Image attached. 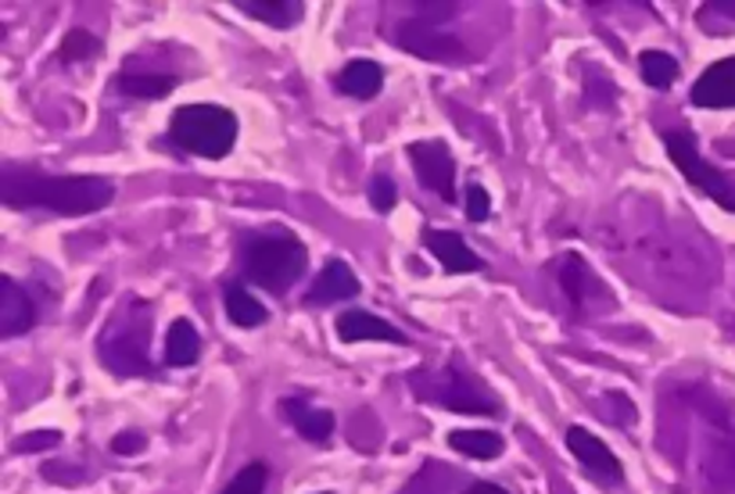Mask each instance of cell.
I'll return each mask as SVG.
<instances>
[{"mask_svg": "<svg viewBox=\"0 0 735 494\" xmlns=\"http://www.w3.org/2000/svg\"><path fill=\"white\" fill-rule=\"evenodd\" d=\"M0 201L8 208H43L54 215H94L115 201V183L98 176H51L40 168H0Z\"/></svg>", "mask_w": 735, "mask_h": 494, "instance_id": "cell-1", "label": "cell"}, {"mask_svg": "<svg viewBox=\"0 0 735 494\" xmlns=\"http://www.w3.org/2000/svg\"><path fill=\"white\" fill-rule=\"evenodd\" d=\"M169 140L184 154L220 162L237 143V115L220 104H184L169 118Z\"/></svg>", "mask_w": 735, "mask_h": 494, "instance_id": "cell-2", "label": "cell"}, {"mask_svg": "<svg viewBox=\"0 0 735 494\" xmlns=\"http://www.w3.org/2000/svg\"><path fill=\"white\" fill-rule=\"evenodd\" d=\"M240 262H245V276L251 283H259L270 294H284L306 276L309 251L291 233H266L248 240Z\"/></svg>", "mask_w": 735, "mask_h": 494, "instance_id": "cell-3", "label": "cell"}, {"mask_svg": "<svg viewBox=\"0 0 735 494\" xmlns=\"http://www.w3.org/2000/svg\"><path fill=\"white\" fill-rule=\"evenodd\" d=\"M140 312H148L140 301H129V305L112 316L108 330L101 337V363L104 369L119 372V377H140V372H151L148 366V316L140 319Z\"/></svg>", "mask_w": 735, "mask_h": 494, "instance_id": "cell-4", "label": "cell"}, {"mask_svg": "<svg viewBox=\"0 0 735 494\" xmlns=\"http://www.w3.org/2000/svg\"><path fill=\"white\" fill-rule=\"evenodd\" d=\"M664 148L671 154V162L678 165V173L689 179L693 187H700L703 194L710 201H718L725 212H735V183L721 168H714L703 159L693 132H664Z\"/></svg>", "mask_w": 735, "mask_h": 494, "instance_id": "cell-5", "label": "cell"}, {"mask_svg": "<svg viewBox=\"0 0 735 494\" xmlns=\"http://www.w3.org/2000/svg\"><path fill=\"white\" fill-rule=\"evenodd\" d=\"M420 397H431V402H438V405L452 408V413H463V416H502L496 394H488L477 380H470L466 372L456 369V366L441 369L438 388L424 391Z\"/></svg>", "mask_w": 735, "mask_h": 494, "instance_id": "cell-6", "label": "cell"}, {"mask_svg": "<svg viewBox=\"0 0 735 494\" xmlns=\"http://www.w3.org/2000/svg\"><path fill=\"white\" fill-rule=\"evenodd\" d=\"M395 43L406 47L409 54L427 58V62H460V58H466L460 36L441 33L431 18H406L395 29Z\"/></svg>", "mask_w": 735, "mask_h": 494, "instance_id": "cell-7", "label": "cell"}, {"mask_svg": "<svg viewBox=\"0 0 735 494\" xmlns=\"http://www.w3.org/2000/svg\"><path fill=\"white\" fill-rule=\"evenodd\" d=\"M568 448L577 463H582V469L588 477L596 480V484L602 487H618L624 484V466L618 455L610 452V444H602L593 430L585 427H571L568 430Z\"/></svg>", "mask_w": 735, "mask_h": 494, "instance_id": "cell-8", "label": "cell"}, {"mask_svg": "<svg viewBox=\"0 0 735 494\" xmlns=\"http://www.w3.org/2000/svg\"><path fill=\"white\" fill-rule=\"evenodd\" d=\"M409 159L420 176V183L435 190L441 201H456V159L441 140H420L409 148Z\"/></svg>", "mask_w": 735, "mask_h": 494, "instance_id": "cell-9", "label": "cell"}, {"mask_svg": "<svg viewBox=\"0 0 735 494\" xmlns=\"http://www.w3.org/2000/svg\"><path fill=\"white\" fill-rule=\"evenodd\" d=\"M560 287H563V294L571 297V305L577 308V312H585L588 305H596V308H610L613 305V294H610V287L599 280V276L588 269V262L582 258V255H563L560 262Z\"/></svg>", "mask_w": 735, "mask_h": 494, "instance_id": "cell-10", "label": "cell"}, {"mask_svg": "<svg viewBox=\"0 0 735 494\" xmlns=\"http://www.w3.org/2000/svg\"><path fill=\"white\" fill-rule=\"evenodd\" d=\"M337 341L345 344H359V341H384V344H409V337L391 327L388 319L373 316V312L363 308H348L337 316Z\"/></svg>", "mask_w": 735, "mask_h": 494, "instance_id": "cell-11", "label": "cell"}, {"mask_svg": "<svg viewBox=\"0 0 735 494\" xmlns=\"http://www.w3.org/2000/svg\"><path fill=\"white\" fill-rule=\"evenodd\" d=\"M696 107H735V58H721L693 83Z\"/></svg>", "mask_w": 735, "mask_h": 494, "instance_id": "cell-12", "label": "cell"}, {"mask_svg": "<svg viewBox=\"0 0 735 494\" xmlns=\"http://www.w3.org/2000/svg\"><path fill=\"white\" fill-rule=\"evenodd\" d=\"M36 327V308L29 294L22 291V287L11 280V276H4L0 280V337H22L29 333Z\"/></svg>", "mask_w": 735, "mask_h": 494, "instance_id": "cell-13", "label": "cell"}, {"mask_svg": "<svg viewBox=\"0 0 735 494\" xmlns=\"http://www.w3.org/2000/svg\"><path fill=\"white\" fill-rule=\"evenodd\" d=\"M356 294H359V276L352 273V265L341 258H331L320 269L316 283L309 287V305H334V301H345Z\"/></svg>", "mask_w": 735, "mask_h": 494, "instance_id": "cell-14", "label": "cell"}, {"mask_svg": "<svg viewBox=\"0 0 735 494\" xmlns=\"http://www.w3.org/2000/svg\"><path fill=\"white\" fill-rule=\"evenodd\" d=\"M281 413L284 419H291V427L306 438L309 444H327L331 433H334V416L327 408H316L309 402H301V397H284L281 402Z\"/></svg>", "mask_w": 735, "mask_h": 494, "instance_id": "cell-15", "label": "cell"}, {"mask_svg": "<svg viewBox=\"0 0 735 494\" xmlns=\"http://www.w3.org/2000/svg\"><path fill=\"white\" fill-rule=\"evenodd\" d=\"M427 251L441 262L445 273H477L481 269V258L474 251L466 248V240L460 233H449V230H431L424 237Z\"/></svg>", "mask_w": 735, "mask_h": 494, "instance_id": "cell-16", "label": "cell"}, {"mask_svg": "<svg viewBox=\"0 0 735 494\" xmlns=\"http://www.w3.org/2000/svg\"><path fill=\"white\" fill-rule=\"evenodd\" d=\"M334 83H337V90L348 93V98L370 101L384 90V68L377 62H370V58H356V62H348L341 72H337Z\"/></svg>", "mask_w": 735, "mask_h": 494, "instance_id": "cell-17", "label": "cell"}, {"mask_svg": "<svg viewBox=\"0 0 735 494\" xmlns=\"http://www.w3.org/2000/svg\"><path fill=\"white\" fill-rule=\"evenodd\" d=\"M234 8L245 11L248 18L266 22L273 29L298 26L301 15H306V4H301V0H234Z\"/></svg>", "mask_w": 735, "mask_h": 494, "instance_id": "cell-18", "label": "cell"}, {"mask_svg": "<svg viewBox=\"0 0 735 494\" xmlns=\"http://www.w3.org/2000/svg\"><path fill=\"white\" fill-rule=\"evenodd\" d=\"M198 355H201V337L195 330V322L176 319L173 327H169V337H165V366L190 369L198 363Z\"/></svg>", "mask_w": 735, "mask_h": 494, "instance_id": "cell-19", "label": "cell"}, {"mask_svg": "<svg viewBox=\"0 0 735 494\" xmlns=\"http://www.w3.org/2000/svg\"><path fill=\"white\" fill-rule=\"evenodd\" d=\"M223 308H226V316H231L234 327H240V330H256L270 319L266 305H262L256 294H248L245 287H226Z\"/></svg>", "mask_w": 735, "mask_h": 494, "instance_id": "cell-20", "label": "cell"}, {"mask_svg": "<svg viewBox=\"0 0 735 494\" xmlns=\"http://www.w3.org/2000/svg\"><path fill=\"white\" fill-rule=\"evenodd\" d=\"M449 444L460 455H470V459H499L506 452L502 433H496V430H452Z\"/></svg>", "mask_w": 735, "mask_h": 494, "instance_id": "cell-21", "label": "cell"}, {"mask_svg": "<svg viewBox=\"0 0 735 494\" xmlns=\"http://www.w3.org/2000/svg\"><path fill=\"white\" fill-rule=\"evenodd\" d=\"M678 62L664 51H643L638 54V76H643L646 87L653 90H671L674 79H678Z\"/></svg>", "mask_w": 735, "mask_h": 494, "instance_id": "cell-22", "label": "cell"}, {"mask_svg": "<svg viewBox=\"0 0 735 494\" xmlns=\"http://www.w3.org/2000/svg\"><path fill=\"white\" fill-rule=\"evenodd\" d=\"M115 87L126 93V98H137V101H159L165 93L176 90V76H134V72H126V76L115 79Z\"/></svg>", "mask_w": 735, "mask_h": 494, "instance_id": "cell-23", "label": "cell"}, {"mask_svg": "<svg viewBox=\"0 0 735 494\" xmlns=\"http://www.w3.org/2000/svg\"><path fill=\"white\" fill-rule=\"evenodd\" d=\"M266 484H270L266 463H248L245 469H237V477L220 494H262V491H266Z\"/></svg>", "mask_w": 735, "mask_h": 494, "instance_id": "cell-24", "label": "cell"}, {"mask_svg": "<svg viewBox=\"0 0 735 494\" xmlns=\"http://www.w3.org/2000/svg\"><path fill=\"white\" fill-rule=\"evenodd\" d=\"M98 51H101V43L94 40L90 33L72 29L65 36V43H62V62H79V58H90V54H98Z\"/></svg>", "mask_w": 735, "mask_h": 494, "instance_id": "cell-25", "label": "cell"}, {"mask_svg": "<svg viewBox=\"0 0 735 494\" xmlns=\"http://www.w3.org/2000/svg\"><path fill=\"white\" fill-rule=\"evenodd\" d=\"M395 201H399V190H395L391 179L388 176H373V183H370V204H373V212H391Z\"/></svg>", "mask_w": 735, "mask_h": 494, "instance_id": "cell-26", "label": "cell"}, {"mask_svg": "<svg viewBox=\"0 0 735 494\" xmlns=\"http://www.w3.org/2000/svg\"><path fill=\"white\" fill-rule=\"evenodd\" d=\"M491 212V201H488V190L481 183H470L466 187V219L470 223H485Z\"/></svg>", "mask_w": 735, "mask_h": 494, "instance_id": "cell-27", "label": "cell"}, {"mask_svg": "<svg viewBox=\"0 0 735 494\" xmlns=\"http://www.w3.org/2000/svg\"><path fill=\"white\" fill-rule=\"evenodd\" d=\"M144 448H148V438H144V433H134V430L119 433V438L112 441V452L115 455H137Z\"/></svg>", "mask_w": 735, "mask_h": 494, "instance_id": "cell-28", "label": "cell"}, {"mask_svg": "<svg viewBox=\"0 0 735 494\" xmlns=\"http://www.w3.org/2000/svg\"><path fill=\"white\" fill-rule=\"evenodd\" d=\"M58 441H62V433H51V430H47V433H33V438H29V433H26V438H18V444H15V452H36V448H54V444H58Z\"/></svg>", "mask_w": 735, "mask_h": 494, "instance_id": "cell-29", "label": "cell"}, {"mask_svg": "<svg viewBox=\"0 0 735 494\" xmlns=\"http://www.w3.org/2000/svg\"><path fill=\"white\" fill-rule=\"evenodd\" d=\"M466 494H510V491L499 487V484H488V480H481V484H474Z\"/></svg>", "mask_w": 735, "mask_h": 494, "instance_id": "cell-30", "label": "cell"}, {"mask_svg": "<svg viewBox=\"0 0 735 494\" xmlns=\"http://www.w3.org/2000/svg\"><path fill=\"white\" fill-rule=\"evenodd\" d=\"M707 11H718V15L735 18V0H718V4H707Z\"/></svg>", "mask_w": 735, "mask_h": 494, "instance_id": "cell-31", "label": "cell"}, {"mask_svg": "<svg viewBox=\"0 0 735 494\" xmlns=\"http://www.w3.org/2000/svg\"><path fill=\"white\" fill-rule=\"evenodd\" d=\"M320 494H334V491H320Z\"/></svg>", "mask_w": 735, "mask_h": 494, "instance_id": "cell-32", "label": "cell"}]
</instances>
